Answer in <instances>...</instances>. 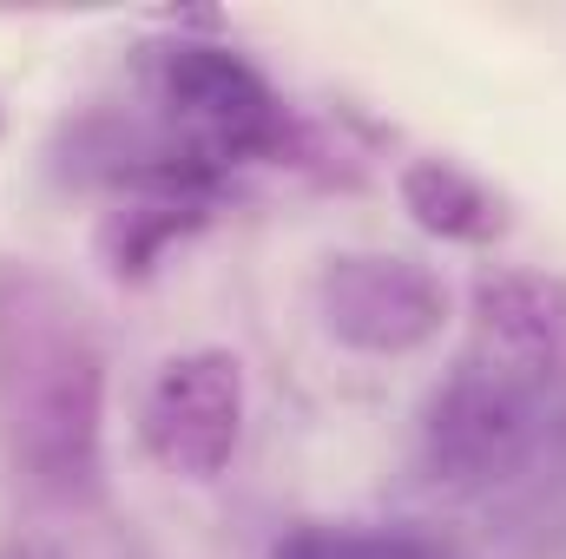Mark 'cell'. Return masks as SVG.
<instances>
[{
    "label": "cell",
    "mask_w": 566,
    "mask_h": 559,
    "mask_svg": "<svg viewBox=\"0 0 566 559\" xmlns=\"http://www.w3.org/2000/svg\"><path fill=\"white\" fill-rule=\"evenodd\" d=\"M99 342L66 283L0 264V441L46 494H80L99 474Z\"/></svg>",
    "instance_id": "cell-1"
},
{
    "label": "cell",
    "mask_w": 566,
    "mask_h": 559,
    "mask_svg": "<svg viewBox=\"0 0 566 559\" xmlns=\"http://www.w3.org/2000/svg\"><path fill=\"white\" fill-rule=\"evenodd\" d=\"M547 434V395L527 362H468L454 369L422 421L428 474L448 487H488L514 474Z\"/></svg>",
    "instance_id": "cell-2"
},
{
    "label": "cell",
    "mask_w": 566,
    "mask_h": 559,
    "mask_svg": "<svg viewBox=\"0 0 566 559\" xmlns=\"http://www.w3.org/2000/svg\"><path fill=\"white\" fill-rule=\"evenodd\" d=\"M158 93H165L171 126H178V145L211 158V165L271 151L283 139V106L271 80L231 46L178 40L158 66Z\"/></svg>",
    "instance_id": "cell-3"
},
{
    "label": "cell",
    "mask_w": 566,
    "mask_h": 559,
    "mask_svg": "<svg viewBox=\"0 0 566 559\" xmlns=\"http://www.w3.org/2000/svg\"><path fill=\"white\" fill-rule=\"evenodd\" d=\"M316 309L356 356H416L448 323V289L402 251H349L316 277Z\"/></svg>",
    "instance_id": "cell-4"
},
{
    "label": "cell",
    "mask_w": 566,
    "mask_h": 559,
    "mask_svg": "<svg viewBox=\"0 0 566 559\" xmlns=\"http://www.w3.org/2000/svg\"><path fill=\"white\" fill-rule=\"evenodd\" d=\"M139 434L151 461L178 481H211L231 467L244 434V362L231 349H185L171 356L139 409Z\"/></svg>",
    "instance_id": "cell-5"
},
{
    "label": "cell",
    "mask_w": 566,
    "mask_h": 559,
    "mask_svg": "<svg viewBox=\"0 0 566 559\" xmlns=\"http://www.w3.org/2000/svg\"><path fill=\"white\" fill-rule=\"evenodd\" d=\"M474 316L527 369L566 356V277L560 271H514V264L481 271L474 277Z\"/></svg>",
    "instance_id": "cell-6"
},
{
    "label": "cell",
    "mask_w": 566,
    "mask_h": 559,
    "mask_svg": "<svg viewBox=\"0 0 566 559\" xmlns=\"http://www.w3.org/2000/svg\"><path fill=\"white\" fill-rule=\"evenodd\" d=\"M402 211L441 244H501L507 238V198L488 191L474 171H461L454 158H409L396 178Z\"/></svg>",
    "instance_id": "cell-7"
},
{
    "label": "cell",
    "mask_w": 566,
    "mask_h": 559,
    "mask_svg": "<svg viewBox=\"0 0 566 559\" xmlns=\"http://www.w3.org/2000/svg\"><path fill=\"white\" fill-rule=\"evenodd\" d=\"M205 224V198H171V191H133L119 211L99 224V264L113 277H145L178 238Z\"/></svg>",
    "instance_id": "cell-8"
},
{
    "label": "cell",
    "mask_w": 566,
    "mask_h": 559,
    "mask_svg": "<svg viewBox=\"0 0 566 559\" xmlns=\"http://www.w3.org/2000/svg\"><path fill=\"white\" fill-rule=\"evenodd\" d=\"M277 559H448L416 534H296Z\"/></svg>",
    "instance_id": "cell-9"
}]
</instances>
